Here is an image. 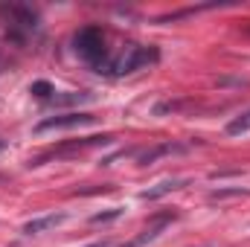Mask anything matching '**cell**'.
<instances>
[{
    "instance_id": "30bf717a",
    "label": "cell",
    "mask_w": 250,
    "mask_h": 247,
    "mask_svg": "<svg viewBox=\"0 0 250 247\" xmlns=\"http://www.w3.org/2000/svg\"><path fill=\"white\" fill-rule=\"evenodd\" d=\"M84 102H93L90 93H62V96H53L50 105L56 108H64V105H84Z\"/></svg>"
},
{
    "instance_id": "5bb4252c",
    "label": "cell",
    "mask_w": 250,
    "mask_h": 247,
    "mask_svg": "<svg viewBox=\"0 0 250 247\" xmlns=\"http://www.w3.org/2000/svg\"><path fill=\"white\" fill-rule=\"evenodd\" d=\"M123 215V209L117 206V209H108V212H96V215H90V221L93 224H108V221H114V218H120Z\"/></svg>"
},
{
    "instance_id": "9a60e30c",
    "label": "cell",
    "mask_w": 250,
    "mask_h": 247,
    "mask_svg": "<svg viewBox=\"0 0 250 247\" xmlns=\"http://www.w3.org/2000/svg\"><path fill=\"white\" fill-rule=\"evenodd\" d=\"M87 247H111L108 242H93V245H87Z\"/></svg>"
},
{
    "instance_id": "4fadbf2b",
    "label": "cell",
    "mask_w": 250,
    "mask_h": 247,
    "mask_svg": "<svg viewBox=\"0 0 250 247\" xmlns=\"http://www.w3.org/2000/svg\"><path fill=\"white\" fill-rule=\"evenodd\" d=\"M29 93H35L41 102H50L53 96H56V87L50 84V82H32V87H29Z\"/></svg>"
},
{
    "instance_id": "52a82bcc",
    "label": "cell",
    "mask_w": 250,
    "mask_h": 247,
    "mask_svg": "<svg viewBox=\"0 0 250 247\" xmlns=\"http://www.w3.org/2000/svg\"><path fill=\"white\" fill-rule=\"evenodd\" d=\"M67 221V215L59 212V215H41V218H32V221H26L23 224V233L26 236H38V233H47V230H53V227H59Z\"/></svg>"
},
{
    "instance_id": "277c9868",
    "label": "cell",
    "mask_w": 250,
    "mask_h": 247,
    "mask_svg": "<svg viewBox=\"0 0 250 247\" xmlns=\"http://www.w3.org/2000/svg\"><path fill=\"white\" fill-rule=\"evenodd\" d=\"M114 137H108V134H102V137H84V140H73V143H64L59 148H50V151H44V154H38L35 160H29V166H44L47 160H53V157H70V154H79V151H84V148H96V145H108Z\"/></svg>"
},
{
    "instance_id": "6da1fadb",
    "label": "cell",
    "mask_w": 250,
    "mask_h": 247,
    "mask_svg": "<svg viewBox=\"0 0 250 247\" xmlns=\"http://www.w3.org/2000/svg\"><path fill=\"white\" fill-rule=\"evenodd\" d=\"M157 59H160V56H157V50H154V47L128 44L123 53L108 56V62H105V67H102L99 73H102V76H128V73H137V70H143V67L154 64Z\"/></svg>"
},
{
    "instance_id": "3957f363",
    "label": "cell",
    "mask_w": 250,
    "mask_h": 247,
    "mask_svg": "<svg viewBox=\"0 0 250 247\" xmlns=\"http://www.w3.org/2000/svg\"><path fill=\"white\" fill-rule=\"evenodd\" d=\"M0 15H6V38L15 41V44H26V38L38 29V12L32 6H21V3H12V6H0Z\"/></svg>"
},
{
    "instance_id": "9c48e42d",
    "label": "cell",
    "mask_w": 250,
    "mask_h": 247,
    "mask_svg": "<svg viewBox=\"0 0 250 247\" xmlns=\"http://www.w3.org/2000/svg\"><path fill=\"white\" fill-rule=\"evenodd\" d=\"M187 145H178V143H163V145H154V148H148V151H143L137 160H140V166H148V163H154V160H160V157H166V154H172V151H184Z\"/></svg>"
},
{
    "instance_id": "ba28073f",
    "label": "cell",
    "mask_w": 250,
    "mask_h": 247,
    "mask_svg": "<svg viewBox=\"0 0 250 247\" xmlns=\"http://www.w3.org/2000/svg\"><path fill=\"white\" fill-rule=\"evenodd\" d=\"M187 184H189L187 178H169V181H160L157 186L146 189L140 198H143V201H157V198H163V195H169V192H175V189H184Z\"/></svg>"
},
{
    "instance_id": "5b68a950",
    "label": "cell",
    "mask_w": 250,
    "mask_h": 247,
    "mask_svg": "<svg viewBox=\"0 0 250 247\" xmlns=\"http://www.w3.org/2000/svg\"><path fill=\"white\" fill-rule=\"evenodd\" d=\"M96 117L90 114H62V117H47L35 125V134H44V131H67V128H82V125H93Z\"/></svg>"
},
{
    "instance_id": "7a4b0ae2",
    "label": "cell",
    "mask_w": 250,
    "mask_h": 247,
    "mask_svg": "<svg viewBox=\"0 0 250 247\" xmlns=\"http://www.w3.org/2000/svg\"><path fill=\"white\" fill-rule=\"evenodd\" d=\"M73 47L79 53L82 62H87L96 73L105 67L108 62V47H105V32L99 26H82L76 35H73Z\"/></svg>"
},
{
    "instance_id": "8992f818",
    "label": "cell",
    "mask_w": 250,
    "mask_h": 247,
    "mask_svg": "<svg viewBox=\"0 0 250 247\" xmlns=\"http://www.w3.org/2000/svg\"><path fill=\"white\" fill-rule=\"evenodd\" d=\"M175 218H178V215H175L172 209H169V212L154 215V218H151V224H148L140 236H134L131 242H125V245H120V247H143V245H148V242H154V239H157V236H160V233H163L172 221H175Z\"/></svg>"
},
{
    "instance_id": "8fae6325",
    "label": "cell",
    "mask_w": 250,
    "mask_h": 247,
    "mask_svg": "<svg viewBox=\"0 0 250 247\" xmlns=\"http://www.w3.org/2000/svg\"><path fill=\"white\" fill-rule=\"evenodd\" d=\"M248 131H250V111L239 114L236 120L227 123V134H230V137H239V134H248Z\"/></svg>"
},
{
    "instance_id": "2e32d148",
    "label": "cell",
    "mask_w": 250,
    "mask_h": 247,
    "mask_svg": "<svg viewBox=\"0 0 250 247\" xmlns=\"http://www.w3.org/2000/svg\"><path fill=\"white\" fill-rule=\"evenodd\" d=\"M3 148H6V143H3V140H0V151H3Z\"/></svg>"
},
{
    "instance_id": "7c38bea8",
    "label": "cell",
    "mask_w": 250,
    "mask_h": 247,
    "mask_svg": "<svg viewBox=\"0 0 250 247\" xmlns=\"http://www.w3.org/2000/svg\"><path fill=\"white\" fill-rule=\"evenodd\" d=\"M242 195H250V189H242V186H227V189H212L209 192V201H224V198H242Z\"/></svg>"
}]
</instances>
